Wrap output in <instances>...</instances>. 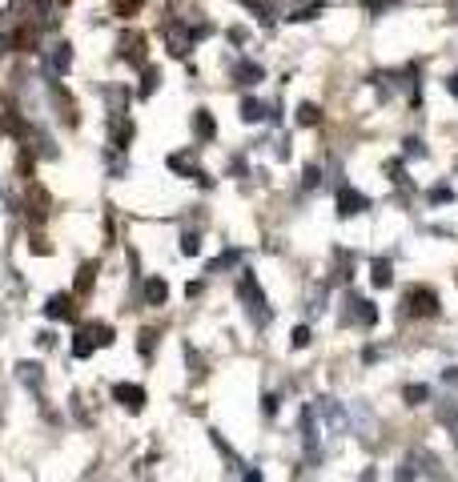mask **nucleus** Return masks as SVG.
Segmentation results:
<instances>
[{
  "instance_id": "f257e3e1",
  "label": "nucleus",
  "mask_w": 458,
  "mask_h": 482,
  "mask_svg": "<svg viewBox=\"0 0 458 482\" xmlns=\"http://www.w3.org/2000/svg\"><path fill=\"white\" fill-rule=\"evenodd\" d=\"M237 302L246 306L249 321H253L258 330L270 326L273 309H270V302H265V289H261V282H258V273L253 270H241V277H237Z\"/></svg>"
},
{
  "instance_id": "f03ea898",
  "label": "nucleus",
  "mask_w": 458,
  "mask_h": 482,
  "mask_svg": "<svg viewBox=\"0 0 458 482\" xmlns=\"http://www.w3.org/2000/svg\"><path fill=\"white\" fill-rule=\"evenodd\" d=\"M326 438H330V430H326L322 410H318V402H314V406L302 410V454H306L310 466H318V462L326 458Z\"/></svg>"
},
{
  "instance_id": "7ed1b4c3",
  "label": "nucleus",
  "mask_w": 458,
  "mask_h": 482,
  "mask_svg": "<svg viewBox=\"0 0 458 482\" xmlns=\"http://www.w3.org/2000/svg\"><path fill=\"white\" fill-rule=\"evenodd\" d=\"M101 346H113V326H105V321H88V326H81L73 334L76 358H93V350H101Z\"/></svg>"
},
{
  "instance_id": "20e7f679",
  "label": "nucleus",
  "mask_w": 458,
  "mask_h": 482,
  "mask_svg": "<svg viewBox=\"0 0 458 482\" xmlns=\"http://www.w3.org/2000/svg\"><path fill=\"white\" fill-rule=\"evenodd\" d=\"M406 314L410 318H434L438 314V294H434L430 285H414L406 294Z\"/></svg>"
},
{
  "instance_id": "39448f33",
  "label": "nucleus",
  "mask_w": 458,
  "mask_h": 482,
  "mask_svg": "<svg viewBox=\"0 0 458 482\" xmlns=\"http://www.w3.org/2000/svg\"><path fill=\"white\" fill-rule=\"evenodd\" d=\"M113 398H117L129 414H141V410H145V402H149L145 386H137V382H117V386H113Z\"/></svg>"
},
{
  "instance_id": "423d86ee",
  "label": "nucleus",
  "mask_w": 458,
  "mask_h": 482,
  "mask_svg": "<svg viewBox=\"0 0 458 482\" xmlns=\"http://www.w3.org/2000/svg\"><path fill=\"white\" fill-rule=\"evenodd\" d=\"M334 205H338V217H354V213L370 210V197L358 193L354 185H342V189H338V197H334Z\"/></svg>"
},
{
  "instance_id": "0eeeda50",
  "label": "nucleus",
  "mask_w": 458,
  "mask_h": 482,
  "mask_svg": "<svg viewBox=\"0 0 458 482\" xmlns=\"http://www.w3.org/2000/svg\"><path fill=\"white\" fill-rule=\"evenodd\" d=\"M69 64H73V49H69V45H52L49 52H45V76H49V81H57V76H64L69 73Z\"/></svg>"
},
{
  "instance_id": "6e6552de",
  "label": "nucleus",
  "mask_w": 458,
  "mask_h": 482,
  "mask_svg": "<svg viewBox=\"0 0 458 482\" xmlns=\"http://www.w3.org/2000/svg\"><path fill=\"white\" fill-rule=\"evenodd\" d=\"M346 321H358V326H374L378 321V309H374V302H366V297H350V314H346Z\"/></svg>"
},
{
  "instance_id": "1a4fd4ad",
  "label": "nucleus",
  "mask_w": 458,
  "mask_h": 482,
  "mask_svg": "<svg viewBox=\"0 0 458 482\" xmlns=\"http://www.w3.org/2000/svg\"><path fill=\"white\" fill-rule=\"evenodd\" d=\"M169 169H173V173L193 177V181H201V185L210 181V177H205V173L197 169V161H193V153H173V157H169Z\"/></svg>"
},
{
  "instance_id": "9d476101",
  "label": "nucleus",
  "mask_w": 458,
  "mask_h": 482,
  "mask_svg": "<svg viewBox=\"0 0 458 482\" xmlns=\"http://www.w3.org/2000/svg\"><path fill=\"white\" fill-rule=\"evenodd\" d=\"M45 318L69 321V318H73V297H69V294H52L49 302H45Z\"/></svg>"
},
{
  "instance_id": "9b49d317",
  "label": "nucleus",
  "mask_w": 458,
  "mask_h": 482,
  "mask_svg": "<svg viewBox=\"0 0 458 482\" xmlns=\"http://www.w3.org/2000/svg\"><path fill=\"white\" fill-rule=\"evenodd\" d=\"M141 45H145V37L141 33H125L121 37V61H133V64H145V57H141Z\"/></svg>"
},
{
  "instance_id": "f8f14e48",
  "label": "nucleus",
  "mask_w": 458,
  "mask_h": 482,
  "mask_svg": "<svg viewBox=\"0 0 458 482\" xmlns=\"http://www.w3.org/2000/svg\"><path fill=\"white\" fill-rule=\"evenodd\" d=\"M213 133H217L213 113H210V109H197V113H193V137H197V141H210Z\"/></svg>"
},
{
  "instance_id": "ddd939ff",
  "label": "nucleus",
  "mask_w": 458,
  "mask_h": 482,
  "mask_svg": "<svg viewBox=\"0 0 458 482\" xmlns=\"http://www.w3.org/2000/svg\"><path fill=\"white\" fill-rule=\"evenodd\" d=\"M16 378H21V382H25L33 394H40V382H45V374H40L37 362H21V366H16Z\"/></svg>"
},
{
  "instance_id": "4468645a",
  "label": "nucleus",
  "mask_w": 458,
  "mask_h": 482,
  "mask_svg": "<svg viewBox=\"0 0 458 482\" xmlns=\"http://www.w3.org/2000/svg\"><path fill=\"white\" fill-rule=\"evenodd\" d=\"M145 302L149 306H165V302H169V285H165L161 277H149L145 282Z\"/></svg>"
},
{
  "instance_id": "2eb2a0df",
  "label": "nucleus",
  "mask_w": 458,
  "mask_h": 482,
  "mask_svg": "<svg viewBox=\"0 0 458 482\" xmlns=\"http://www.w3.org/2000/svg\"><path fill=\"white\" fill-rule=\"evenodd\" d=\"M241 4L258 16L261 25H273V16H277V13H273V0H241Z\"/></svg>"
},
{
  "instance_id": "dca6fc26",
  "label": "nucleus",
  "mask_w": 458,
  "mask_h": 482,
  "mask_svg": "<svg viewBox=\"0 0 458 482\" xmlns=\"http://www.w3.org/2000/svg\"><path fill=\"white\" fill-rule=\"evenodd\" d=\"M265 113H270V105H261L258 97H246V101H241V121L253 125V121H261Z\"/></svg>"
},
{
  "instance_id": "f3484780",
  "label": "nucleus",
  "mask_w": 458,
  "mask_h": 482,
  "mask_svg": "<svg viewBox=\"0 0 458 482\" xmlns=\"http://www.w3.org/2000/svg\"><path fill=\"white\" fill-rule=\"evenodd\" d=\"M318 121H322V109L310 105V101H302V105H297V125H302V129H314Z\"/></svg>"
},
{
  "instance_id": "a211bd4d",
  "label": "nucleus",
  "mask_w": 458,
  "mask_h": 482,
  "mask_svg": "<svg viewBox=\"0 0 458 482\" xmlns=\"http://www.w3.org/2000/svg\"><path fill=\"white\" fill-rule=\"evenodd\" d=\"M157 330H141V334H137V354H141V358H153V354H157Z\"/></svg>"
},
{
  "instance_id": "6ab92c4d",
  "label": "nucleus",
  "mask_w": 458,
  "mask_h": 482,
  "mask_svg": "<svg viewBox=\"0 0 458 482\" xmlns=\"http://www.w3.org/2000/svg\"><path fill=\"white\" fill-rule=\"evenodd\" d=\"M93 282H97V265H93V261H85V265L76 270V294H88V289H93Z\"/></svg>"
},
{
  "instance_id": "aec40b11",
  "label": "nucleus",
  "mask_w": 458,
  "mask_h": 482,
  "mask_svg": "<svg viewBox=\"0 0 458 482\" xmlns=\"http://www.w3.org/2000/svg\"><path fill=\"white\" fill-rule=\"evenodd\" d=\"M237 81H241V85H258V81H261V64L241 61V64H237Z\"/></svg>"
},
{
  "instance_id": "412c9836",
  "label": "nucleus",
  "mask_w": 458,
  "mask_h": 482,
  "mask_svg": "<svg viewBox=\"0 0 458 482\" xmlns=\"http://www.w3.org/2000/svg\"><path fill=\"white\" fill-rule=\"evenodd\" d=\"M402 394H406V402L410 406H422V402H426V398H430V386H406V390H402Z\"/></svg>"
},
{
  "instance_id": "4be33fe9",
  "label": "nucleus",
  "mask_w": 458,
  "mask_h": 482,
  "mask_svg": "<svg viewBox=\"0 0 458 482\" xmlns=\"http://www.w3.org/2000/svg\"><path fill=\"white\" fill-rule=\"evenodd\" d=\"M390 282H394V273H390V261H374V285H382V289H386Z\"/></svg>"
},
{
  "instance_id": "5701e85b",
  "label": "nucleus",
  "mask_w": 458,
  "mask_h": 482,
  "mask_svg": "<svg viewBox=\"0 0 458 482\" xmlns=\"http://www.w3.org/2000/svg\"><path fill=\"white\" fill-rule=\"evenodd\" d=\"M153 88H157V69H145V73H141V88H137V93H141V97H153Z\"/></svg>"
},
{
  "instance_id": "b1692460",
  "label": "nucleus",
  "mask_w": 458,
  "mask_h": 482,
  "mask_svg": "<svg viewBox=\"0 0 458 482\" xmlns=\"http://www.w3.org/2000/svg\"><path fill=\"white\" fill-rule=\"evenodd\" d=\"M234 261H241V253H237V249H229V253H222V258H217V261H210V273L225 270V265H234Z\"/></svg>"
},
{
  "instance_id": "393cba45",
  "label": "nucleus",
  "mask_w": 458,
  "mask_h": 482,
  "mask_svg": "<svg viewBox=\"0 0 458 482\" xmlns=\"http://www.w3.org/2000/svg\"><path fill=\"white\" fill-rule=\"evenodd\" d=\"M290 346H294V350H306V346H310V326H297L294 338H290Z\"/></svg>"
},
{
  "instance_id": "a878e982",
  "label": "nucleus",
  "mask_w": 458,
  "mask_h": 482,
  "mask_svg": "<svg viewBox=\"0 0 458 482\" xmlns=\"http://www.w3.org/2000/svg\"><path fill=\"white\" fill-rule=\"evenodd\" d=\"M318 181H322V169H318V165H306V173H302V185H306V189H318Z\"/></svg>"
},
{
  "instance_id": "bb28decb",
  "label": "nucleus",
  "mask_w": 458,
  "mask_h": 482,
  "mask_svg": "<svg viewBox=\"0 0 458 482\" xmlns=\"http://www.w3.org/2000/svg\"><path fill=\"white\" fill-rule=\"evenodd\" d=\"M197 249H201V237H197V234H185V237H181V253H185V258H193Z\"/></svg>"
},
{
  "instance_id": "cd10ccee",
  "label": "nucleus",
  "mask_w": 458,
  "mask_h": 482,
  "mask_svg": "<svg viewBox=\"0 0 458 482\" xmlns=\"http://www.w3.org/2000/svg\"><path fill=\"white\" fill-rule=\"evenodd\" d=\"M113 8H117L121 16H133L137 8H141V0H113Z\"/></svg>"
},
{
  "instance_id": "c85d7f7f",
  "label": "nucleus",
  "mask_w": 458,
  "mask_h": 482,
  "mask_svg": "<svg viewBox=\"0 0 458 482\" xmlns=\"http://www.w3.org/2000/svg\"><path fill=\"white\" fill-rule=\"evenodd\" d=\"M277 410H282V398H277V394L261 398V414H277Z\"/></svg>"
},
{
  "instance_id": "c756f323",
  "label": "nucleus",
  "mask_w": 458,
  "mask_h": 482,
  "mask_svg": "<svg viewBox=\"0 0 458 482\" xmlns=\"http://www.w3.org/2000/svg\"><path fill=\"white\" fill-rule=\"evenodd\" d=\"M406 157H426V149H422L418 137H406Z\"/></svg>"
},
{
  "instance_id": "7c9ffc66",
  "label": "nucleus",
  "mask_w": 458,
  "mask_h": 482,
  "mask_svg": "<svg viewBox=\"0 0 458 482\" xmlns=\"http://www.w3.org/2000/svg\"><path fill=\"white\" fill-rule=\"evenodd\" d=\"M414 474H418V470H414V466L406 462V466H398V474H394V478H398V482H414Z\"/></svg>"
},
{
  "instance_id": "2f4dec72",
  "label": "nucleus",
  "mask_w": 458,
  "mask_h": 482,
  "mask_svg": "<svg viewBox=\"0 0 458 482\" xmlns=\"http://www.w3.org/2000/svg\"><path fill=\"white\" fill-rule=\"evenodd\" d=\"M450 197H454V193H450V189H446V185L430 189V201H450Z\"/></svg>"
},
{
  "instance_id": "473e14b6",
  "label": "nucleus",
  "mask_w": 458,
  "mask_h": 482,
  "mask_svg": "<svg viewBox=\"0 0 458 482\" xmlns=\"http://www.w3.org/2000/svg\"><path fill=\"white\" fill-rule=\"evenodd\" d=\"M229 40H234V45H246L249 37H246V33H241V28H229Z\"/></svg>"
},
{
  "instance_id": "72a5a7b5",
  "label": "nucleus",
  "mask_w": 458,
  "mask_h": 482,
  "mask_svg": "<svg viewBox=\"0 0 458 482\" xmlns=\"http://www.w3.org/2000/svg\"><path fill=\"white\" fill-rule=\"evenodd\" d=\"M52 342H57V338H52L49 330H45V334H37V346H49V350H52Z\"/></svg>"
},
{
  "instance_id": "f704fd0d",
  "label": "nucleus",
  "mask_w": 458,
  "mask_h": 482,
  "mask_svg": "<svg viewBox=\"0 0 458 482\" xmlns=\"http://www.w3.org/2000/svg\"><path fill=\"white\" fill-rule=\"evenodd\" d=\"M446 88H450V93H454V97H458V73L450 76V81H446Z\"/></svg>"
}]
</instances>
